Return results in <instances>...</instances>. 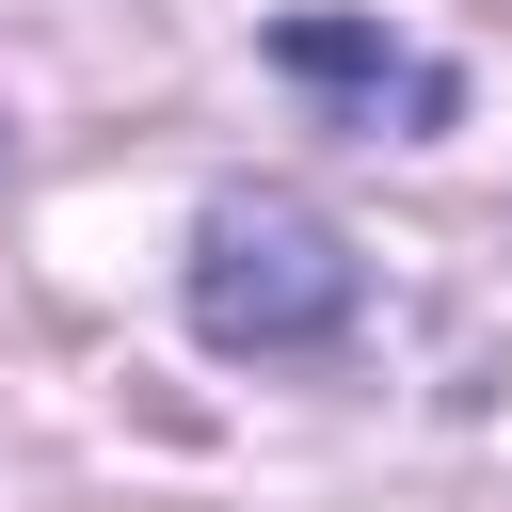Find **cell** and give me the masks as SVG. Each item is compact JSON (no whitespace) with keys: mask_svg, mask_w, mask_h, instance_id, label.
<instances>
[{"mask_svg":"<svg viewBox=\"0 0 512 512\" xmlns=\"http://www.w3.org/2000/svg\"><path fill=\"white\" fill-rule=\"evenodd\" d=\"M256 48H272V80H304V96H352L368 128H384V112H400V128H448V112H464V80H448L432 48H400L384 16H336V0L272 16Z\"/></svg>","mask_w":512,"mask_h":512,"instance_id":"obj_2","label":"cell"},{"mask_svg":"<svg viewBox=\"0 0 512 512\" xmlns=\"http://www.w3.org/2000/svg\"><path fill=\"white\" fill-rule=\"evenodd\" d=\"M352 304H368V256L304 192H208V224H192V336L208 352L288 368V352H336Z\"/></svg>","mask_w":512,"mask_h":512,"instance_id":"obj_1","label":"cell"}]
</instances>
